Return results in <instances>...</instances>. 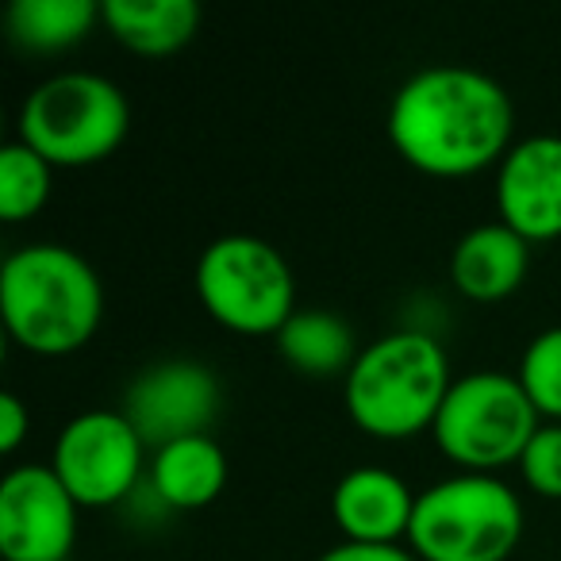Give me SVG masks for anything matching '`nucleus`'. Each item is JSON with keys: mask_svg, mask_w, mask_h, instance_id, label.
<instances>
[{"mask_svg": "<svg viewBox=\"0 0 561 561\" xmlns=\"http://www.w3.org/2000/svg\"><path fill=\"white\" fill-rule=\"evenodd\" d=\"M523 481L546 500H561V423H542L519 458Z\"/></svg>", "mask_w": 561, "mask_h": 561, "instance_id": "obj_20", "label": "nucleus"}, {"mask_svg": "<svg viewBox=\"0 0 561 561\" xmlns=\"http://www.w3.org/2000/svg\"><path fill=\"white\" fill-rule=\"evenodd\" d=\"M219 408H224V385L204 362L165 358L127 385L119 412L131 420L147 450H162L181 438L211 435Z\"/></svg>", "mask_w": 561, "mask_h": 561, "instance_id": "obj_9", "label": "nucleus"}, {"mask_svg": "<svg viewBox=\"0 0 561 561\" xmlns=\"http://www.w3.org/2000/svg\"><path fill=\"white\" fill-rule=\"evenodd\" d=\"M515 377L527 389L538 415L561 423V328H546L542 335L530 339Z\"/></svg>", "mask_w": 561, "mask_h": 561, "instance_id": "obj_19", "label": "nucleus"}, {"mask_svg": "<svg viewBox=\"0 0 561 561\" xmlns=\"http://www.w3.org/2000/svg\"><path fill=\"white\" fill-rule=\"evenodd\" d=\"M0 316L20 351L66 358L101 331L104 285L78 250L32 242L12 250L0 265Z\"/></svg>", "mask_w": 561, "mask_h": 561, "instance_id": "obj_2", "label": "nucleus"}, {"mask_svg": "<svg viewBox=\"0 0 561 561\" xmlns=\"http://www.w3.org/2000/svg\"><path fill=\"white\" fill-rule=\"evenodd\" d=\"M27 431H32V412L16 392H4L0 397V450L16 454L24 446Z\"/></svg>", "mask_w": 561, "mask_h": 561, "instance_id": "obj_21", "label": "nucleus"}, {"mask_svg": "<svg viewBox=\"0 0 561 561\" xmlns=\"http://www.w3.org/2000/svg\"><path fill=\"white\" fill-rule=\"evenodd\" d=\"M196 297L234 335H277L297 312V280L273 242L219 234L196 257Z\"/></svg>", "mask_w": 561, "mask_h": 561, "instance_id": "obj_7", "label": "nucleus"}, {"mask_svg": "<svg viewBox=\"0 0 561 561\" xmlns=\"http://www.w3.org/2000/svg\"><path fill=\"white\" fill-rule=\"evenodd\" d=\"M523 538V500L496 473H454L415 500L408 550L420 561H507Z\"/></svg>", "mask_w": 561, "mask_h": 561, "instance_id": "obj_5", "label": "nucleus"}, {"mask_svg": "<svg viewBox=\"0 0 561 561\" xmlns=\"http://www.w3.org/2000/svg\"><path fill=\"white\" fill-rule=\"evenodd\" d=\"M147 443L116 408L73 415L55 438L50 469L81 507H124L147 477Z\"/></svg>", "mask_w": 561, "mask_h": 561, "instance_id": "obj_8", "label": "nucleus"}, {"mask_svg": "<svg viewBox=\"0 0 561 561\" xmlns=\"http://www.w3.org/2000/svg\"><path fill=\"white\" fill-rule=\"evenodd\" d=\"M150 484L173 512H201L224 492L227 454L216 435H193L154 450L150 458Z\"/></svg>", "mask_w": 561, "mask_h": 561, "instance_id": "obj_15", "label": "nucleus"}, {"mask_svg": "<svg viewBox=\"0 0 561 561\" xmlns=\"http://www.w3.org/2000/svg\"><path fill=\"white\" fill-rule=\"evenodd\" d=\"M496 211L527 242L561 239V135H527L496 165Z\"/></svg>", "mask_w": 561, "mask_h": 561, "instance_id": "obj_11", "label": "nucleus"}, {"mask_svg": "<svg viewBox=\"0 0 561 561\" xmlns=\"http://www.w3.org/2000/svg\"><path fill=\"white\" fill-rule=\"evenodd\" d=\"M316 561H420L408 546H369V542H339L323 550Z\"/></svg>", "mask_w": 561, "mask_h": 561, "instance_id": "obj_22", "label": "nucleus"}, {"mask_svg": "<svg viewBox=\"0 0 561 561\" xmlns=\"http://www.w3.org/2000/svg\"><path fill=\"white\" fill-rule=\"evenodd\" d=\"M16 127V139L55 170H81L124 147L131 131V104L116 81L89 70H66L27 93Z\"/></svg>", "mask_w": 561, "mask_h": 561, "instance_id": "obj_4", "label": "nucleus"}, {"mask_svg": "<svg viewBox=\"0 0 561 561\" xmlns=\"http://www.w3.org/2000/svg\"><path fill=\"white\" fill-rule=\"evenodd\" d=\"M415 500L420 492L408 489L400 473L381 466H358L339 477L331 492V519L343 530V542L400 546L412 530Z\"/></svg>", "mask_w": 561, "mask_h": 561, "instance_id": "obj_12", "label": "nucleus"}, {"mask_svg": "<svg viewBox=\"0 0 561 561\" xmlns=\"http://www.w3.org/2000/svg\"><path fill=\"white\" fill-rule=\"evenodd\" d=\"M273 343H277L285 366L316 377V381H331V377L346 381V374L362 354L351 323L335 312H323V308H297L293 320L273 335Z\"/></svg>", "mask_w": 561, "mask_h": 561, "instance_id": "obj_16", "label": "nucleus"}, {"mask_svg": "<svg viewBox=\"0 0 561 561\" xmlns=\"http://www.w3.org/2000/svg\"><path fill=\"white\" fill-rule=\"evenodd\" d=\"M530 270V242L515 234L507 224H481L458 239L450 250V280L454 289L473 305H496L507 300Z\"/></svg>", "mask_w": 561, "mask_h": 561, "instance_id": "obj_13", "label": "nucleus"}, {"mask_svg": "<svg viewBox=\"0 0 561 561\" xmlns=\"http://www.w3.org/2000/svg\"><path fill=\"white\" fill-rule=\"evenodd\" d=\"M81 504L47 466H16L0 481V553L4 561H70Z\"/></svg>", "mask_w": 561, "mask_h": 561, "instance_id": "obj_10", "label": "nucleus"}, {"mask_svg": "<svg viewBox=\"0 0 561 561\" xmlns=\"http://www.w3.org/2000/svg\"><path fill=\"white\" fill-rule=\"evenodd\" d=\"M101 24V4L93 0H16L4 12L9 39L27 55H58L78 47Z\"/></svg>", "mask_w": 561, "mask_h": 561, "instance_id": "obj_17", "label": "nucleus"}, {"mask_svg": "<svg viewBox=\"0 0 561 561\" xmlns=\"http://www.w3.org/2000/svg\"><path fill=\"white\" fill-rule=\"evenodd\" d=\"M515 108L496 78L473 66H427L392 93L385 131L400 158L427 178H473L504 162Z\"/></svg>", "mask_w": 561, "mask_h": 561, "instance_id": "obj_1", "label": "nucleus"}, {"mask_svg": "<svg viewBox=\"0 0 561 561\" xmlns=\"http://www.w3.org/2000/svg\"><path fill=\"white\" fill-rule=\"evenodd\" d=\"M450 358L431 331H389L358 354L343 381L346 412L369 438L400 443L435 427L450 392Z\"/></svg>", "mask_w": 561, "mask_h": 561, "instance_id": "obj_3", "label": "nucleus"}, {"mask_svg": "<svg viewBox=\"0 0 561 561\" xmlns=\"http://www.w3.org/2000/svg\"><path fill=\"white\" fill-rule=\"evenodd\" d=\"M101 24L139 58H170L201 32L196 0H104Z\"/></svg>", "mask_w": 561, "mask_h": 561, "instance_id": "obj_14", "label": "nucleus"}, {"mask_svg": "<svg viewBox=\"0 0 561 561\" xmlns=\"http://www.w3.org/2000/svg\"><path fill=\"white\" fill-rule=\"evenodd\" d=\"M538 427L542 415L519 377L477 369L450 385L431 435L458 473H496L504 466H519Z\"/></svg>", "mask_w": 561, "mask_h": 561, "instance_id": "obj_6", "label": "nucleus"}, {"mask_svg": "<svg viewBox=\"0 0 561 561\" xmlns=\"http://www.w3.org/2000/svg\"><path fill=\"white\" fill-rule=\"evenodd\" d=\"M50 181H55V165L47 158L20 139L4 142L0 147V216L9 224L39 216L50 201Z\"/></svg>", "mask_w": 561, "mask_h": 561, "instance_id": "obj_18", "label": "nucleus"}]
</instances>
